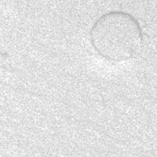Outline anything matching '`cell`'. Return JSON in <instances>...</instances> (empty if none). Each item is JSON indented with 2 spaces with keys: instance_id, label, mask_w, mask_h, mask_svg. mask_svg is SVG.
Returning a JSON list of instances; mask_svg holds the SVG:
<instances>
[{
  "instance_id": "1",
  "label": "cell",
  "mask_w": 157,
  "mask_h": 157,
  "mask_svg": "<svg viewBox=\"0 0 157 157\" xmlns=\"http://www.w3.org/2000/svg\"><path fill=\"white\" fill-rule=\"evenodd\" d=\"M143 39L138 20L123 10H110L99 17L90 31V41L96 52L112 62H122L136 54Z\"/></svg>"
}]
</instances>
